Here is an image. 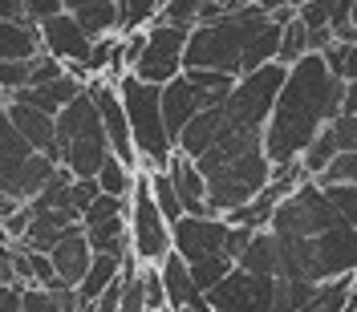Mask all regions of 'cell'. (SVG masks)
I'll list each match as a JSON object with an SVG mask.
<instances>
[{"mask_svg":"<svg viewBox=\"0 0 357 312\" xmlns=\"http://www.w3.org/2000/svg\"><path fill=\"white\" fill-rule=\"evenodd\" d=\"M349 312H357V296H354V309H349Z\"/></svg>","mask_w":357,"mask_h":312,"instance_id":"obj_43","label":"cell"},{"mask_svg":"<svg viewBox=\"0 0 357 312\" xmlns=\"http://www.w3.org/2000/svg\"><path fill=\"white\" fill-rule=\"evenodd\" d=\"M260 8H264L268 17H272V13H280V8H289V0H264Z\"/></svg>","mask_w":357,"mask_h":312,"instance_id":"obj_39","label":"cell"},{"mask_svg":"<svg viewBox=\"0 0 357 312\" xmlns=\"http://www.w3.org/2000/svg\"><path fill=\"white\" fill-rule=\"evenodd\" d=\"M321 191L329 195V203L337 207V215L357 231V187H321Z\"/></svg>","mask_w":357,"mask_h":312,"instance_id":"obj_28","label":"cell"},{"mask_svg":"<svg viewBox=\"0 0 357 312\" xmlns=\"http://www.w3.org/2000/svg\"><path fill=\"white\" fill-rule=\"evenodd\" d=\"M24 284H0V312H21Z\"/></svg>","mask_w":357,"mask_h":312,"instance_id":"obj_33","label":"cell"},{"mask_svg":"<svg viewBox=\"0 0 357 312\" xmlns=\"http://www.w3.org/2000/svg\"><path fill=\"white\" fill-rule=\"evenodd\" d=\"M98 4H114V0H66V13H86V8H98Z\"/></svg>","mask_w":357,"mask_h":312,"instance_id":"obj_38","label":"cell"},{"mask_svg":"<svg viewBox=\"0 0 357 312\" xmlns=\"http://www.w3.org/2000/svg\"><path fill=\"white\" fill-rule=\"evenodd\" d=\"M207 4H223V8H227V13H231V0H207Z\"/></svg>","mask_w":357,"mask_h":312,"instance_id":"obj_41","label":"cell"},{"mask_svg":"<svg viewBox=\"0 0 357 312\" xmlns=\"http://www.w3.org/2000/svg\"><path fill=\"white\" fill-rule=\"evenodd\" d=\"M110 138L102 130V118L93 98L82 93L73 106L57 114V158L73 178H98L102 162L110 158Z\"/></svg>","mask_w":357,"mask_h":312,"instance_id":"obj_6","label":"cell"},{"mask_svg":"<svg viewBox=\"0 0 357 312\" xmlns=\"http://www.w3.org/2000/svg\"><path fill=\"white\" fill-rule=\"evenodd\" d=\"M57 175H61V166L53 158L37 155L21 138V130L8 122V114L0 110V195L33 203Z\"/></svg>","mask_w":357,"mask_h":312,"instance_id":"obj_7","label":"cell"},{"mask_svg":"<svg viewBox=\"0 0 357 312\" xmlns=\"http://www.w3.org/2000/svg\"><path fill=\"white\" fill-rule=\"evenodd\" d=\"M69 69L61 61H53L49 53H41L37 61H29V89H41V86H53V81H61Z\"/></svg>","mask_w":357,"mask_h":312,"instance_id":"obj_26","label":"cell"},{"mask_svg":"<svg viewBox=\"0 0 357 312\" xmlns=\"http://www.w3.org/2000/svg\"><path fill=\"white\" fill-rule=\"evenodd\" d=\"M236 267H244V272H252V276L276 280V276H280V244H276V235H272V231H256Z\"/></svg>","mask_w":357,"mask_h":312,"instance_id":"obj_19","label":"cell"},{"mask_svg":"<svg viewBox=\"0 0 357 312\" xmlns=\"http://www.w3.org/2000/svg\"><path fill=\"white\" fill-rule=\"evenodd\" d=\"M41 57V29L37 24L0 21V61H37Z\"/></svg>","mask_w":357,"mask_h":312,"instance_id":"obj_18","label":"cell"},{"mask_svg":"<svg viewBox=\"0 0 357 312\" xmlns=\"http://www.w3.org/2000/svg\"><path fill=\"white\" fill-rule=\"evenodd\" d=\"M138 175H142V171H134V166H126L122 158H114V155H110L106 162H102V171H98L102 195H114V199H130Z\"/></svg>","mask_w":357,"mask_h":312,"instance_id":"obj_20","label":"cell"},{"mask_svg":"<svg viewBox=\"0 0 357 312\" xmlns=\"http://www.w3.org/2000/svg\"><path fill=\"white\" fill-rule=\"evenodd\" d=\"M162 280H167V304H171V312H183V309H195V312H211V304H207V292L195 284V276H191V267L178 260L175 251L162 260Z\"/></svg>","mask_w":357,"mask_h":312,"instance_id":"obj_16","label":"cell"},{"mask_svg":"<svg viewBox=\"0 0 357 312\" xmlns=\"http://www.w3.org/2000/svg\"><path fill=\"white\" fill-rule=\"evenodd\" d=\"M199 171L207 178V199H211L215 215H227V211L252 203L272 182V162H268V150H264V134L223 126L215 146L199 158Z\"/></svg>","mask_w":357,"mask_h":312,"instance_id":"obj_2","label":"cell"},{"mask_svg":"<svg viewBox=\"0 0 357 312\" xmlns=\"http://www.w3.org/2000/svg\"><path fill=\"white\" fill-rule=\"evenodd\" d=\"M167 171L175 178V191H178V199H183V211H187V215H199V219L215 215V211H211V199H207V178H203L199 162H191L187 155L175 150V158H171Z\"/></svg>","mask_w":357,"mask_h":312,"instance_id":"obj_17","label":"cell"},{"mask_svg":"<svg viewBox=\"0 0 357 312\" xmlns=\"http://www.w3.org/2000/svg\"><path fill=\"white\" fill-rule=\"evenodd\" d=\"M21 312H61V300H57V292H49V288H24Z\"/></svg>","mask_w":357,"mask_h":312,"instance_id":"obj_30","label":"cell"},{"mask_svg":"<svg viewBox=\"0 0 357 312\" xmlns=\"http://www.w3.org/2000/svg\"><path fill=\"white\" fill-rule=\"evenodd\" d=\"M248 4H264V0H231V13L236 8H248Z\"/></svg>","mask_w":357,"mask_h":312,"instance_id":"obj_40","label":"cell"},{"mask_svg":"<svg viewBox=\"0 0 357 312\" xmlns=\"http://www.w3.org/2000/svg\"><path fill=\"white\" fill-rule=\"evenodd\" d=\"M354 29H357V0H354Z\"/></svg>","mask_w":357,"mask_h":312,"instance_id":"obj_42","label":"cell"},{"mask_svg":"<svg viewBox=\"0 0 357 312\" xmlns=\"http://www.w3.org/2000/svg\"><path fill=\"white\" fill-rule=\"evenodd\" d=\"M49 260L57 267V280H61L66 288H77V284L86 280V272L93 267V244H89L86 227H73L66 240L49 251Z\"/></svg>","mask_w":357,"mask_h":312,"instance_id":"obj_15","label":"cell"},{"mask_svg":"<svg viewBox=\"0 0 357 312\" xmlns=\"http://www.w3.org/2000/svg\"><path fill=\"white\" fill-rule=\"evenodd\" d=\"M341 114H345V118H357V81H349V86H345V102H341Z\"/></svg>","mask_w":357,"mask_h":312,"instance_id":"obj_37","label":"cell"},{"mask_svg":"<svg viewBox=\"0 0 357 312\" xmlns=\"http://www.w3.org/2000/svg\"><path fill=\"white\" fill-rule=\"evenodd\" d=\"M118 93H122V106H126V118H130L138 162L146 171H167L171 158H175V138L167 130V114H162V86L138 81L130 73V77L118 81Z\"/></svg>","mask_w":357,"mask_h":312,"instance_id":"obj_5","label":"cell"},{"mask_svg":"<svg viewBox=\"0 0 357 312\" xmlns=\"http://www.w3.org/2000/svg\"><path fill=\"white\" fill-rule=\"evenodd\" d=\"M341 102H345V81L329 69L321 53H309L296 69H289V81L280 89L264 130L268 162L272 166L301 162V155L341 118Z\"/></svg>","mask_w":357,"mask_h":312,"instance_id":"obj_1","label":"cell"},{"mask_svg":"<svg viewBox=\"0 0 357 312\" xmlns=\"http://www.w3.org/2000/svg\"><path fill=\"white\" fill-rule=\"evenodd\" d=\"M309 53H312V33L305 29V21L296 17V21L284 24V33H280V57H276V65L296 69Z\"/></svg>","mask_w":357,"mask_h":312,"instance_id":"obj_21","label":"cell"},{"mask_svg":"<svg viewBox=\"0 0 357 312\" xmlns=\"http://www.w3.org/2000/svg\"><path fill=\"white\" fill-rule=\"evenodd\" d=\"M4 114H8V122L21 130V138L37 150V155L53 158V162L61 166V158H57V118H49V114L37 110V106H24V102H8Z\"/></svg>","mask_w":357,"mask_h":312,"instance_id":"obj_14","label":"cell"},{"mask_svg":"<svg viewBox=\"0 0 357 312\" xmlns=\"http://www.w3.org/2000/svg\"><path fill=\"white\" fill-rule=\"evenodd\" d=\"M21 207H24L21 199H13V195H0V223H8L17 211H21Z\"/></svg>","mask_w":357,"mask_h":312,"instance_id":"obj_36","label":"cell"},{"mask_svg":"<svg viewBox=\"0 0 357 312\" xmlns=\"http://www.w3.org/2000/svg\"><path fill=\"white\" fill-rule=\"evenodd\" d=\"M175 235V256L191 267L195 284L203 292H211L215 284H223L231 272H236V260L227 256V235H231V223L223 215H183V219L171 227Z\"/></svg>","mask_w":357,"mask_h":312,"instance_id":"obj_4","label":"cell"},{"mask_svg":"<svg viewBox=\"0 0 357 312\" xmlns=\"http://www.w3.org/2000/svg\"><path fill=\"white\" fill-rule=\"evenodd\" d=\"M268 24H272V17L260 4L236 8V13H227L211 24H195L191 45H187V69H211V73H227V77H244L248 49Z\"/></svg>","mask_w":357,"mask_h":312,"instance_id":"obj_3","label":"cell"},{"mask_svg":"<svg viewBox=\"0 0 357 312\" xmlns=\"http://www.w3.org/2000/svg\"><path fill=\"white\" fill-rule=\"evenodd\" d=\"M98 199H102V182H98V178H73V182H69L66 203L77 211V215H86Z\"/></svg>","mask_w":357,"mask_h":312,"instance_id":"obj_25","label":"cell"},{"mask_svg":"<svg viewBox=\"0 0 357 312\" xmlns=\"http://www.w3.org/2000/svg\"><path fill=\"white\" fill-rule=\"evenodd\" d=\"M86 93L93 98V106H98V118H102V130L110 138L114 158H122L126 166L138 171L142 162H138V146H134V130H130V118H126V106H122V93H118V81L93 77L86 86Z\"/></svg>","mask_w":357,"mask_h":312,"instance_id":"obj_12","label":"cell"},{"mask_svg":"<svg viewBox=\"0 0 357 312\" xmlns=\"http://www.w3.org/2000/svg\"><path fill=\"white\" fill-rule=\"evenodd\" d=\"M329 130H333V138H337L341 150H357V118H345V114H341Z\"/></svg>","mask_w":357,"mask_h":312,"instance_id":"obj_32","label":"cell"},{"mask_svg":"<svg viewBox=\"0 0 357 312\" xmlns=\"http://www.w3.org/2000/svg\"><path fill=\"white\" fill-rule=\"evenodd\" d=\"M337 155H341V146H337L333 130H325V134H321V138L309 146V150L301 155V166H305V175H309V178H321L329 166H333Z\"/></svg>","mask_w":357,"mask_h":312,"instance_id":"obj_23","label":"cell"},{"mask_svg":"<svg viewBox=\"0 0 357 312\" xmlns=\"http://www.w3.org/2000/svg\"><path fill=\"white\" fill-rule=\"evenodd\" d=\"M317 187H357V150H341L333 158V166L321 178H312Z\"/></svg>","mask_w":357,"mask_h":312,"instance_id":"obj_24","label":"cell"},{"mask_svg":"<svg viewBox=\"0 0 357 312\" xmlns=\"http://www.w3.org/2000/svg\"><path fill=\"white\" fill-rule=\"evenodd\" d=\"M0 89H4V102L17 98L21 89H29V65L24 61H0Z\"/></svg>","mask_w":357,"mask_h":312,"instance_id":"obj_29","label":"cell"},{"mask_svg":"<svg viewBox=\"0 0 357 312\" xmlns=\"http://www.w3.org/2000/svg\"><path fill=\"white\" fill-rule=\"evenodd\" d=\"M146 53L134 69L138 81H151V86H171L175 77L187 73V45H191V29L183 24H167V21H155L146 29Z\"/></svg>","mask_w":357,"mask_h":312,"instance_id":"obj_10","label":"cell"},{"mask_svg":"<svg viewBox=\"0 0 357 312\" xmlns=\"http://www.w3.org/2000/svg\"><path fill=\"white\" fill-rule=\"evenodd\" d=\"M130 247H134V260L142 267H158L175 251L171 219L158 211L155 195H151V182H146V171L138 175L134 195H130Z\"/></svg>","mask_w":357,"mask_h":312,"instance_id":"obj_9","label":"cell"},{"mask_svg":"<svg viewBox=\"0 0 357 312\" xmlns=\"http://www.w3.org/2000/svg\"><path fill=\"white\" fill-rule=\"evenodd\" d=\"M284 81H289V69L276 65V61L264 65V69H256V73H248V77H240L236 89L223 98V118H227V126H231V130L264 134Z\"/></svg>","mask_w":357,"mask_h":312,"instance_id":"obj_8","label":"cell"},{"mask_svg":"<svg viewBox=\"0 0 357 312\" xmlns=\"http://www.w3.org/2000/svg\"><path fill=\"white\" fill-rule=\"evenodd\" d=\"M341 81L349 86V81H357V41L345 45V65H341Z\"/></svg>","mask_w":357,"mask_h":312,"instance_id":"obj_35","label":"cell"},{"mask_svg":"<svg viewBox=\"0 0 357 312\" xmlns=\"http://www.w3.org/2000/svg\"><path fill=\"white\" fill-rule=\"evenodd\" d=\"M183 312H195V309H183Z\"/></svg>","mask_w":357,"mask_h":312,"instance_id":"obj_45","label":"cell"},{"mask_svg":"<svg viewBox=\"0 0 357 312\" xmlns=\"http://www.w3.org/2000/svg\"><path fill=\"white\" fill-rule=\"evenodd\" d=\"M0 98H4V89H0ZM0 110H4V106H0Z\"/></svg>","mask_w":357,"mask_h":312,"instance_id":"obj_44","label":"cell"},{"mask_svg":"<svg viewBox=\"0 0 357 312\" xmlns=\"http://www.w3.org/2000/svg\"><path fill=\"white\" fill-rule=\"evenodd\" d=\"M24 8H29V24L41 29L45 21H53V17L66 13V0H24Z\"/></svg>","mask_w":357,"mask_h":312,"instance_id":"obj_31","label":"cell"},{"mask_svg":"<svg viewBox=\"0 0 357 312\" xmlns=\"http://www.w3.org/2000/svg\"><path fill=\"white\" fill-rule=\"evenodd\" d=\"M142 288H146V309H151V312H171V304H167V280H162V267H142Z\"/></svg>","mask_w":357,"mask_h":312,"instance_id":"obj_27","label":"cell"},{"mask_svg":"<svg viewBox=\"0 0 357 312\" xmlns=\"http://www.w3.org/2000/svg\"><path fill=\"white\" fill-rule=\"evenodd\" d=\"M41 53H49L66 69H86L89 53H93V37L82 29V21L73 13H61V17L41 24Z\"/></svg>","mask_w":357,"mask_h":312,"instance_id":"obj_13","label":"cell"},{"mask_svg":"<svg viewBox=\"0 0 357 312\" xmlns=\"http://www.w3.org/2000/svg\"><path fill=\"white\" fill-rule=\"evenodd\" d=\"M211 312H276L280 309V276H252L244 267H236L223 284L207 292Z\"/></svg>","mask_w":357,"mask_h":312,"instance_id":"obj_11","label":"cell"},{"mask_svg":"<svg viewBox=\"0 0 357 312\" xmlns=\"http://www.w3.org/2000/svg\"><path fill=\"white\" fill-rule=\"evenodd\" d=\"M0 21L29 24V8H24V0H0Z\"/></svg>","mask_w":357,"mask_h":312,"instance_id":"obj_34","label":"cell"},{"mask_svg":"<svg viewBox=\"0 0 357 312\" xmlns=\"http://www.w3.org/2000/svg\"><path fill=\"white\" fill-rule=\"evenodd\" d=\"M146 182H151V195H155L158 211L171 219V227H175L187 211H183V199H178L175 191V178H171V171H146Z\"/></svg>","mask_w":357,"mask_h":312,"instance_id":"obj_22","label":"cell"}]
</instances>
